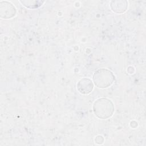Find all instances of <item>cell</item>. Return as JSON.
Instances as JSON below:
<instances>
[{
  "label": "cell",
  "instance_id": "1",
  "mask_svg": "<svg viewBox=\"0 0 146 146\" xmlns=\"http://www.w3.org/2000/svg\"><path fill=\"white\" fill-rule=\"evenodd\" d=\"M93 111L96 117L101 119H107L111 117L115 108L113 103L105 98L97 99L93 104Z\"/></svg>",
  "mask_w": 146,
  "mask_h": 146
},
{
  "label": "cell",
  "instance_id": "2",
  "mask_svg": "<svg viewBox=\"0 0 146 146\" xmlns=\"http://www.w3.org/2000/svg\"><path fill=\"white\" fill-rule=\"evenodd\" d=\"M115 77L110 70L100 68L96 70L93 75L95 84L99 88H106L110 87L114 82Z\"/></svg>",
  "mask_w": 146,
  "mask_h": 146
},
{
  "label": "cell",
  "instance_id": "3",
  "mask_svg": "<svg viewBox=\"0 0 146 146\" xmlns=\"http://www.w3.org/2000/svg\"><path fill=\"white\" fill-rule=\"evenodd\" d=\"M16 9L10 2L2 1L0 2V17L3 19H10L15 16Z\"/></svg>",
  "mask_w": 146,
  "mask_h": 146
},
{
  "label": "cell",
  "instance_id": "4",
  "mask_svg": "<svg viewBox=\"0 0 146 146\" xmlns=\"http://www.w3.org/2000/svg\"><path fill=\"white\" fill-rule=\"evenodd\" d=\"M94 88V84L91 79L84 78L77 83V89L78 91L83 95H87L91 93Z\"/></svg>",
  "mask_w": 146,
  "mask_h": 146
},
{
  "label": "cell",
  "instance_id": "5",
  "mask_svg": "<svg viewBox=\"0 0 146 146\" xmlns=\"http://www.w3.org/2000/svg\"><path fill=\"white\" fill-rule=\"evenodd\" d=\"M111 10L118 14L124 13L128 7V2L125 0L112 1L110 3Z\"/></svg>",
  "mask_w": 146,
  "mask_h": 146
},
{
  "label": "cell",
  "instance_id": "6",
  "mask_svg": "<svg viewBox=\"0 0 146 146\" xmlns=\"http://www.w3.org/2000/svg\"><path fill=\"white\" fill-rule=\"evenodd\" d=\"M21 2L24 6L29 9H36L39 7L44 2V1H33V0H27V1H20Z\"/></svg>",
  "mask_w": 146,
  "mask_h": 146
},
{
  "label": "cell",
  "instance_id": "7",
  "mask_svg": "<svg viewBox=\"0 0 146 146\" xmlns=\"http://www.w3.org/2000/svg\"><path fill=\"white\" fill-rule=\"evenodd\" d=\"M95 142L98 144H102L104 142V138L102 136L99 135L95 138Z\"/></svg>",
  "mask_w": 146,
  "mask_h": 146
}]
</instances>
